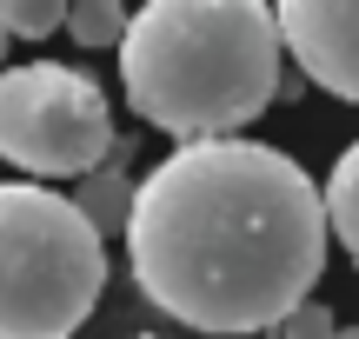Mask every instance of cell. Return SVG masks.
I'll use <instances>...</instances> for the list:
<instances>
[{
    "label": "cell",
    "mask_w": 359,
    "mask_h": 339,
    "mask_svg": "<svg viewBox=\"0 0 359 339\" xmlns=\"http://www.w3.org/2000/svg\"><path fill=\"white\" fill-rule=\"evenodd\" d=\"M326 186L266 140L173 146L133 193L127 266L193 333H280L326 273Z\"/></svg>",
    "instance_id": "6da1fadb"
},
{
    "label": "cell",
    "mask_w": 359,
    "mask_h": 339,
    "mask_svg": "<svg viewBox=\"0 0 359 339\" xmlns=\"http://www.w3.org/2000/svg\"><path fill=\"white\" fill-rule=\"evenodd\" d=\"M280 13L259 0H147L120 40V87L180 146L240 140L280 93Z\"/></svg>",
    "instance_id": "7a4b0ae2"
},
{
    "label": "cell",
    "mask_w": 359,
    "mask_h": 339,
    "mask_svg": "<svg viewBox=\"0 0 359 339\" xmlns=\"http://www.w3.org/2000/svg\"><path fill=\"white\" fill-rule=\"evenodd\" d=\"M107 293L100 226L34 180L0 186V339H74Z\"/></svg>",
    "instance_id": "3957f363"
},
{
    "label": "cell",
    "mask_w": 359,
    "mask_h": 339,
    "mask_svg": "<svg viewBox=\"0 0 359 339\" xmlns=\"http://www.w3.org/2000/svg\"><path fill=\"white\" fill-rule=\"evenodd\" d=\"M114 120L93 74L60 60L0 74V160L40 180H93L114 160Z\"/></svg>",
    "instance_id": "277c9868"
},
{
    "label": "cell",
    "mask_w": 359,
    "mask_h": 339,
    "mask_svg": "<svg viewBox=\"0 0 359 339\" xmlns=\"http://www.w3.org/2000/svg\"><path fill=\"white\" fill-rule=\"evenodd\" d=\"M273 13L299 74L359 106V0H280Z\"/></svg>",
    "instance_id": "5b68a950"
},
{
    "label": "cell",
    "mask_w": 359,
    "mask_h": 339,
    "mask_svg": "<svg viewBox=\"0 0 359 339\" xmlns=\"http://www.w3.org/2000/svg\"><path fill=\"white\" fill-rule=\"evenodd\" d=\"M133 193H140V180H127L120 167H100L93 180H80L74 207L87 213L93 226H100V240H107V233H120V240H127V220H133Z\"/></svg>",
    "instance_id": "8992f818"
},
{
    "label": "cell",
    "mask_w": 359,
    "mask_h": 339,
    "mask_svg": "<svg viewBox=\"0 0 359 339\" xmlns=\"http://www.w3.org/2000/svg\"><path fill=\"white\" fill-rule=\"evenodd\" d=\"M326 220H333V240L359 260V140L333 160V173H326Z\"/></svg>",
    "instance_id": "52a82bcc"
},
{
    "label": "cell",
    "mask_w": 359,
    "mask_h": 339,
    "mask_svg": "<svg viewBox=\"0 0 359 339\" xmlns=\"http://www.w3.org/2000/svg\"><path fill=\"white\" fill-rule=\"evenodd\" d=\"M127 27H133V13L114 7V0H80V7H67V34H74L80 47H114L120 53Z\"/></svg>",
    "instance_id": "ba28073f"
},
{
    "label": "cell",
    "mask_w": 359,
    "mask_h": 339,
    "mask_svg": "<svg viewBox=\"0 0 359 339\" xmlns=\"http://www.w3.org/2000/svg\"><path fill=\"white\" fill-rule=\"evenodd\" d=\"M0 27L13 40H47L53 27H67V7L60 0H0Z\"/></svg>",
    "instance_id": "9c48e42d"
},
{
    "label": "cell",
    "mask_w": 359,
    "mask_h": 339,
    "mask_svg": "<svg viewBox=\"0 0 359 339\" xmlns=\"http://www.w3.org/2000/svg\"><path fill=\"white\" fill-rule=\"evenodd\" d=\"M280 339H339V326H333V306L306 300V306H299V313L280 326Z\"/></svg>",
    "instance_id": "30bf717a"
},
{
    "label": "cell",
    "mask_w": 359,
    "mask_h": 339,
    "mask_svg": "<svg viewBox=\"0 0 359 339\" xmlns=\"http://www.w3.org/2000/svg\"><path fill=\"white\" fill-rule=\"evenodd\" d=\"M7 47H13V34H7V27H0V74H7Z\"/></svg>",
    "instance_id": "8fae6325"
},
{
    "label": "cell",
    "mask_w": 359,
    "mask_h": 339,
    "mask_svg": "<svg viewBox=\"0 0 359 339\" xmlns=\"http://www.w3.org/2000/svg\"><path fill=\"white\" fill-rule=\"evenodd\" d=\"M339 339H359V326H339Z\"/></svg>",
    "instance_id": "7c38bea8"
},
{
    "label": "cell",
    "mask_w": 359,
    "mask_h": 339,
    "mask_svg": "<svg viewBox=\"0 0 359 339\" xmlns=\"http://www.w3.org/2000/svg\"><path fill=\"white\" fill-rule=\"evenodd\" d=\"M140 339H154V333H140Z\"/></svg>",
    "instance_id": "4fadbf2b"
}]
</instances>
